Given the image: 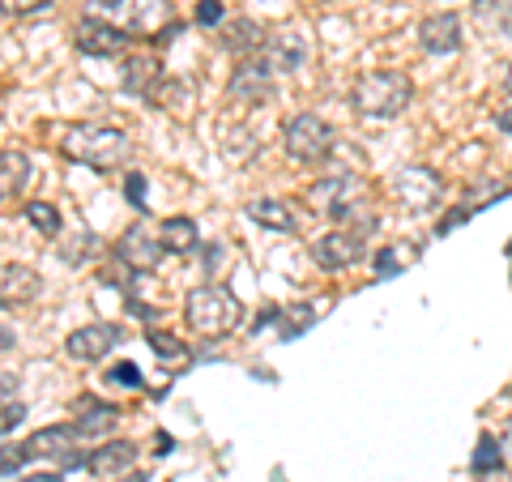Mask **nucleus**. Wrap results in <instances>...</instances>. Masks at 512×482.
Returning <instances> with one entry per match:
<instances>
[{"instance_id": "1", "label": "nucleus", "mask_w": 512, "mask_h": 482, "mask_svg": "<svg viewBox=\"0 0 512 482\" xmlns=\"http://www.w3.org/2000/svg\"><path fill=\"white\" fill-rule=\"evenodd\" d=\"M56 150L77 167H90L99 175H116L133 163V137L111 124H60Z\"/></svg>"}, {"instance_id": "2", "label": "nucleus", "mask_w": 512, "mask_h": 482, "mask_svg": "<svg viewBox=\"0 0 512 482\" xmlns=\"http://www.w3.org/2000/svg\"><path fill=\"white\" fill-rule=\"evenodd\" d=\"M184 320L188 329L205 337V342H218V337H227L239 329V320H244V303L235 299V291L218 282H205L197 291H188L184 299Z\"/></svg>"}, {"instance_id": "3", "label": "nucleus", "mask_w": 512, "mask_h": 482, "mask_svg": "<svg viewBox=\"0 0 512 482\" xmlns=\"http://www.w3.org/2000/svg\"><path fill=\"white\" fill-rule=\"evenodd\" d=\"M414 103V82L397 69H372L350 86V107L367 120H397Z\"/></svg>"}, {"instance_id": "4", "label": "nucleus", "mask_w": 512, "mask_h": 482, "mask_svg": "<svg viewBox=\"0 0 512 482\" xmlns=\"http://www.w3.org/2000/svg\"><path fill=\"white\" fill-rule=\"evenodd\" d=\"M103 9L128 39H171L175 35L171 0H103Z\"/></svg>"}, {"instance_id": "5", "label": "nucleus", "mask_w": 512, "mask_h": 482, "mask_svg": "<svg viewBox=\"0 0 512 482\" xmlns=\"http://www.w3.org/2000/svg\"><path fill=\"white\" fill-rule=\"evenodd\" d=\"M282 150L303 167H316L333 154V124L320 120L316 111H299L282 124Z\"/></svg>"}, {"instance_id": "6", "label": "nucleus", "mask_w": 512, "mask_h": 482, "mask_svg": "<svg viewBox=\"0 0 512 482\" xmlns=\"http://www.w3.org/2000/svg\"><path fill=\"white\" fill-rule=\"evenodd\" d=\"M303 201H308V210L325 214V218H333V222H342V218L363 201V180H359L355 171H333V175H325V180L308 184Z\"/></svg>"}, {"instance_id": "7", "label": "nucleus", "mask_w": 512, "mask_h": 482, "mask_svg": "<svg viewBox=\"0 0 512 482\" xmlns=\"http://www.w3.org/2000/svg\"><path fill=\"white\" fill-rule=\"evenodd\" d=\"M26 444H30V453H35V457L56 461V470H77V465H86V448H82L86 440H82V431H77L73 423L43 427Z\"/></svg>"}, {"instance_id": "8", "label": "nucleus", "mask_w": 512, "mask_h": 482, "mask_svg": "<svg viewBox=\"0 0 512 482\" xmlns=\"http://www.w3.org/2000/svg\"><path fill=\"white\" fill-rule=\"evenodd\" d=\"M116 256H120V265H124V269H133V273H154L158 261L167 256V248H163V239H158V231L150 227V222H146V218H137L133 227L120 235Z\"/></svg>"}, {"instance_id": "9", "label": "nucleus", "mask_w": 512, "mask_h": 482, "mask_svg": "<svg viewBox=\"0 0 512 482\" xmlns=\"http://www.w3.org/2000/svg\"><path fill=\"white\" fill-rule=\"evenodd\" d=\"M363 252H367V235L350 231V227H333V231L312 239V261L325 269V273H338V269L359 265Z\"/></svg>"}, {"instance_id": "10", "label": "nucleus", "mask_w": 512, "mask_h": 482, "mask_svg": "<svg viewBox=\"0 0 512 482\" xmlns=\"http://www.w3.org/2000/svg\"><path fill=\"white\" fill-rule=\"evenodd\" d=\"M393 197L402 201V210L410 214H427L436 210L440 197H444V180L431 167H406L402 175L393 180Z\"/></svg>"}, {"instance_id": "11", "label": "nucleus", "mask_w": 512, "mask_h": 482, "mask_svg": "<svg viewBox=\"0 0 512 482\" xmlns=\"http://www.w3.org/2000/svg\"><path fill=\"white\" fill-rule=\"evenodd\" d=\"M120 342H124L120 325H111V320H94V325H82V329L69 333L64 355H69L73 363H103Z\"/></svg>"}, {"instance_id": "12", "label": "nucleus", "mask_w": 512, "mask_h": 482, "mask_svg": "<svg viewBox=\"0 0 512 482\" xmlns=\"http://www.w3.org/2000/svg\"><path fill=\"white\" fill-rule=\"evenodd\" d=\"M73 43H77V52H82V56L116 60V56H124L128 35L111 18H82V22H77V30H73Z\"/></svg>"}, {"instance_id": "13", "label": "nucleus", "mask_w": 512, "mask_h": 482, "mask_svg": "<svg viewBox=\"0 0 512 482\" xmlns=\"http://www.w3.org/2000/svg\"><path fill=\"white\" fill-rule=\"evenodd\" d=\"M274 69L261 60V56H248V60H239V69L231 73V99L235 103H244V107H261L274 99Z\"/></svg>"}, {"instance_id": "14", "label": "nucleus", "mask_w": 512, "mask_h": 482, "mask_svg": "<svg viewBox=\"0 0 512 482\" xmlns=\"http://www.w3.org/2000/svg\"><path fill=\"white\" fill-rule=\"evenodd\" d=\"M73 427L82 431V440H103L120 427V406H107L99 397H77L73 401Z\"/></svg>"}, {"instance_id": "15", "label": "nucleus", "mask_w": 512, "mask_h": 482, "mask_svg": "<svg viewBox=\"0 0 512 482\" xmlns=\"http://www.w3.org/2000/svg\"><path fill=\"white\" fill-rule=\"evenodd\" d=\"M461 18L457 13H427L419 22V47L427 56H453L461 47Z\"/></svg>"}, {"instance_id": "16", "label": "nucleus", "mask_w": 512, "mask_h": 482, "mask_svg": "<svg viewBox=\"0 0 512 482\" xmlns=\"http://www.w3.org/2000/svg\"><path fill=\"white\" fill-rule=\"evenodd\" d=\"M39 291H43V278L30 265H18V261L0 265V308H22V303L39 299Z\"/></svg>"}, {"instance_id": "17", "label": "nucleus", "mask_w": 512, "mask_h": 482, "mask_svg": "<svg viewBox=\"0 0 512 482\" xmlns=\"http://www.w3.org/2000/svg\"><path fill=\"white\" fill-rule=\"evenodd\" d=\"M133 465H137V444H128V440H107L86 453V470L94 478H120L133 470Z\"/></svg>"}, {"instance_id": "18", "label": "nucleus", "mask_w": 512, "mask_h": 482, "mask_svg": "<svg viewBox=\"0 0 512 482\" xmlns=\"http://www.w3.org/2000/svg\"><path fill=\"white\" fill-rule=\"evenodd\" d=\"M222 35H218V43H222V52H231V56H239V60H248V56H256L265 47V30L256 26L252 18H235V22H227V26H218Z\"/></svg>"}, {"instance_id": "19", "label": "nucleus", "mask_w": 512, "mask_h": 482, "mask_svg": "<svg viewBox=\"0 0 512 482\" xmlns=\"http://www.w3.org/2000/svg\"><path fill=\"white\" fill-rule=\"evenodd\" d=\"M30 184V158L22 150H0V201L22 197Z\"/></svg>"}, {"instance_id": "20", "label": "nucleus", "mask_w": 512, "mask_h": 482, "mask_svg": "<svg viewBox=\"0 0 512 482\" xmlns=\"http://www.w3.org/2000/svg\"><path fill=\"white\" fill-rule=\"evenodd\" d=\"M474 22L491 39H512V0H474Z\"/></svg>"}, {"instance_id": "21", "label": "nucleus", "mask_w": 512, "mask_h": 482, "mask_svg": "<svg viewBox=\"0 0 512 482\" xmlns=\"http://www.w3.org/2000/svg\"><path fill=\"white\" fill-rule=\"evenodd\" d=\"M158 239H163V248L171 256H184V252L197 248V222L184 218V214L163 218V222H158Z\"/></svg>"}, {"instance_id": "22", "label": "nucleus", "mask_w": 512, "mask_h": 482, "mask_svg": "<svg viewBox=\"0 0 512 482\" xmlns=\"http://www.w3.org/2000/svg\"><path fill=\"white\" fill-rule=\"evenodd\" d=\"M248 218L256 222V227H269V231H295V227H299V218H295L291 205L274 201V197L252 201V205H248Z\"/></svg>"}, {"instance_id": "23", "label": "nucleus", "mask_w": 512, "mask_h": 482, "mask_svg": "<svg viewBox=\"0 0 512 482\" xmlns=\"http://www.w3.org/2000/svg\"><path fill=\"white\" fill-rule=\"evenodd\" d=\"M256 56H261L274 73H295L303 64V43L299 39H265V47Z\"/></svg>"}, {"instance_id": "24", "label": "nucleus", "mask_w": 512, "mask_h": 482, "mask_svg": "<svg viewBox=\"0 0 512 482\" xmlns=\"http://www.w3.org/2000/svg\"><path fill=\"white\" fill-rule=\"evenodd\" d=\"M158 60H150V56H133L124 64V90H133V94H158Z\"/></svg>"}, {"instance_id": "25", "label": "nucleus", "mask_w": 512, "mask_h": 482, "mask_svg": "<svg viewBox=\"0 0 512 482\" xmlns=\"http://www.w3.org/2000/svg\"><path fill=\"white\" fill-rule=\"evenodd\" d=\"M22 218H26L39 235H47V239H56L60 227H64V222H60V210H56V205H47V201H30V205H22Z\"/></svg>"}, {"instance_id": "26", "label": "nucleus", "mask_w": 512, "mask_h": 482, "mask_svg": "<svg viewBox=\"0 0 512 482\" xmlns=\"http://www.w3.org/2000/svg\"><path fill=\"white\" fill-rule=\"evenodd\" d=\"M470 470H474V478H483V474L504 470V448H500V440H491V436H483V440H478V448H474V461H470Z\"/></svg>"}, {"instance_id": "27", "label": "nucleus", "mask_w": 512, "mask_h": 482, "mask_svg": "<svg viewBox=\"0 0 512 482\" xmlns=\"http://www.w3.org/2000/svg\"><path fill=\"white\" fill-rule=\"evenodd\" d=\"M26 461H35L30 444H0V478H18Z\"/></svg>"}, {"instance_id": "28", "label": "nucleus", "mask_w": 512, "mask_h": 482, "mask_svg": "<svg viewBox=\"0 0 512 482\" xmlns=\"http://www.w3.org/2000/svg\"><path fill=\"white\" fill-rule=\"evenodd\" d=\"M146 342H150V350H154L158 359H184V355H188V346L180 342V337H175V333H163V329H150Z\"/></svg>"}, {"instance_id": "29", "label": "nucleus", "mask_w": 512, "mask_h": 482, "mask_svg": "<svg viewBox=\"0 0 512 482\" xmlns=\"http://www.w3.org/2000/svg\"><path fill=\"white\" fill-rule=\"evenodd\" d=\"M312 320H316V312L308 308V303H295V308L282 316V337H286V342H291V337L308 333V329H312Z\"/></svg>"}, {"instance_id": "30", "label": "nucleus", "mask_w": 512, "mask_h": 482, "mask_svg": "<svg viewBox=\"0 0 512 482\" xmlns=\"http://www.w3.org/2000/svg\"><path fill=\"white\" fill-rule=\"evenodd\" d=\"M107 384H116V389H141V384H146V380H141V367L137 363H111L107 367Z\"/></svg>"}, {"instance_id": "31", "label": "nucleus", "mask_w": 512, "mask_h": 482, "mask_svg": "<svg viewBox=\"0 0 512 482\" xmlns=\"http://www.w3.org/2000/svg\"><path fill=\"white\" fill-rule=\"evenodd\" d=\"M56 0H0V13L5 18H35V13H47Z\"/></svg>"}, {"instance_id": "32", "label": "nucleus", "mask_w": 512, "mask_h": 482, "mask_svg": "<svg viewBox=\"0 0 512 482\" xmlns=\"http://www.w3.org/2000/svg\"><path fill=\"white\" fill-rule=\"evenodd\" d=\"M22 423H26V406H22L18 397H13V401H5V406H0V440H5L9 431H18Z\"/></svg>"}, {"instance_id": "33", "label": "nucleus", "mask_w": 512, "mask_h": 482, "mask_svg": "<svg viewBox=\"0 0 512 482\" xmlns=\"http://www.w3.org/2000/svg\"><path fill=\"white\" fill-rule=\"evenodd\" d=\"M124 197H128V205L146 210V175H141V171H124Z\"/></svg>"}, {"instance_id": "34", "label": "nucleus", "mask_w": 512, "mask_h": 482, "mask_svg": "<svg viewBox=\"0 0 512 482\" xmlns=\"http://www.w3.org/2000/svg\"><path fill=\"white\" fill-rule=\"evenodd\" d=\"M222 18H227L222 0H201V5H197V22L201 26H222Z\"/></svg>"}, {"instance_id": "35", "label": "nucleus", "mask_w": 512, "mask_h": 482, "mask_svg": "<svg viewBox=\"0 0 512 482\" xmlns=\"http://www.w3.org/2000/svg\"><path fill=\"white\" fill-rule=\"evenodd\" d=\"M397 269H402L397 252H393V248H384V252L376 256V273H380V278H389V273H397Z\"/></svg>"}, {"instance_id": "36", "label": "nucleus", "mask_w": 512, "mask_h": 482, "mask_svg": "<svg viewBox=\"0 0 512 482\" xmlns=\"http://www.w3.org/2000/svg\"><path fill=\"white\" fill-rule=\"evenodd\" d=\"M18 397V376L13 372H0V406H5V401H13Z\"/></svg>"}, {"instance_id": "37", "label": "nucleus", "mask_w": 512, "mask_h": 482, "mask_svg": "<svg viewBox=\"0 0 512 482\" xmlns=\"http://www.w3.org/2000/svg\"><path fill=\"white\" fill-rule=\"evenodd\" d=\"M495 128H500V133H508V137H512V99H508L500 111H495Z\"/></svg>"}, {"instance_id": "38", "label": "nucleus", "mask_w": 512, "mask_h": 482, "mask_svg": "<svg viewBox=\"0 0 512 482\" xmlns=\"http://www.w3.org/2000/svg\"><path fill=\"white\" fill-rule=\"evenodd\" d=\"M13 346H18V333H13L9 325H0V355H9Z\"/></svg>"}, {"instance_id": "39", "label": "nucleus", "mask_w": 512, "mask_h": 482, "mask_svg": "<svg viewBox=\"0 0 512 482\" xmlns=\"http://www.w3.org/2000/svg\"><path fill=\"white\" fill-rule=\"evenodd\" d=\"M18 482H64V470H47V474H26Z\"/></svg>"}, {"instance_id": "40", "label": "nucleus", "mask_w": 512, "mask_h": 482, "mask_svg": "<svg viewBox=\"0 0 512 482\" xmlns=\"http://www.w3.org/2000/svg\"><path fill=\"white\" fill-rule=\"evenodd\" d=\"M478 482H512V474H508V470H495V474H483Z\"/></svg>"}, {"instance_id": "41", "label": "nucleus", "mask_w": 512, "mask_h": 482, "mask_svg": "<svg viewBox=\"0 0 512 482\" xmlns=\"http://www.w3.org/2000/svg\"><path fill=\"white\" fill-rule=\"evenodd\" d=\"M504 86H508V94H512V64H508V73H504Z\"/></svg>"}, {"instance_id": "42", "label": "nucleus", "mask_w": 512, "mask_h": 482, "mask_svg": "<svg viewBox=\"0 0 512 482\" xmlns=\"http://www.w3.org/2000/svg\"><path fill=\"white\" fill-rule=\"evenodd\" d=\"M508 397H512V389H508Z\"/></svg>"}]
</instances>
